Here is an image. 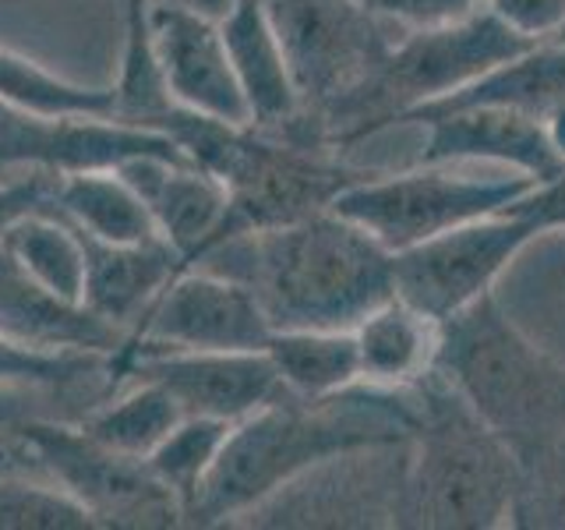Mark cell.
Listing matches in <instances>:
<instances>
[{
    "label": "cell",
    "mask_w": 565,
    "mask_h": 530,
    "mask_svg": "<svg viewBox=\"0 0 565 530\" xmlns=\"http://www.w3.org/2000/svg\"><path fill=\"white\" fill-rule=\"evenodd\" d=\"M78 234L85 244L82 305L106 318V322L131 329L138 315L156 300V294L177 276L181 258H177V252L163 237L138 244H110L88 237L85 230H78Z\"/></svg>",
    "instance_id": "cell-17"
},
{
    "label": "cell",
    "mask_w": 565,
    "mask_h": 530,
    "mask_svg": "<svg viewBox=\"0 0 565 530\" xmlns=\"http://www.w3.org/2000/svg\"><path fill=\"white\" fill-rule=\"evenodd\" d=\"M361 4H367V8H375V0H361Z\"/></svg>",
    "instance_id": "cell-37"
},
{
    "label": "cell",
    "mask_w": 565,
    "mask_h": 530,
    "mask_svg": "<svg viewBox=\"0 0 565 530\" xmlns=\"http://www.w3.org/2000/svg\"><path fill=\"white\" fill-rule=\"evenodd\" d=\"M544 128H547V138H552V146H555V152L565 159V99L555 106L552 114L544 117Z\"/></svg>",
    "instance_id": "cell-35"
},
{
    "label": "cell",
    "mask_w": 565,
    "mask_h": 530,
    "mask_svg": "<svg viewBox=\"0 0 565 530\" xmlns=\"http://www.w3.org/2000/svg\"><path fill=\"white\" fill-rule=\"evenodd\" d=\"M565 226V173L530 188L499 212L396 255V294L431 318H449L494 290V279L530 241Z\"/></svg>",
    "instance_id": "cell-7"
},
{
    "label": "cell",
    "mask_w": 565,
    "mask_h": 530,
    "mask_svg": "<svg viewBox=\"0 0 565 530\" xmlns=\"http://www.w3.org/2000/svg\"><path fill=\"white\" fill-rule=\"evenodd\" d=\"M184 417V406L173 400L170 389L135 379V389H128L124 396L85 411L78 417V428L106 449L146 459Z\"/></svg>",
    "instance_id": "cell-23"
},
{
    "label": "cell",
    "mask_w": 565,
    "mask_h": 530,
    "mask_svg": "<svg viewBox=\"0 0 565 530\" xmlns=\"http://www.w3.org/2000/svg\"><path fill=\"white\" fill-rule=\"evenodd\" d=\"M509 527L562 530L565 527V428L520 464V491Z\"/></svg>",
    "instance_id": "cell-29"
},
{
    "label": "cell",
    "mask_w": 565,
    "mask_h": 530,
    "mask_svg": "<svg viewBox=\"0 0 565 530\" xmlns=\"http://www.w3.org/2000/svg\"><path fill=\"white\" fill-rule=\"evenodd\" d=\"M53 181L57 177L43 170H29L25 177H14V181H0V237L25 216H32V212L53 205Z\"/></svg>",
    "instance_id": "cell-31"
},
{
    "label": "cell",
    "mask_w": 565,
    "mask_h": 530,
    "mask_svg": "<svg viewBox=\"0 0 565 530\" xmlns=\"http://www.w3.org/2000/svg\"><path fill=\"white\" fill-rule=\"evenodd\" d=\"M234 428V421L223 417H202V414H188L177 428L159 442V446L146 456L149 470L163 481L177 502L184 506V523H188V509L199 499V491L205 485V477L216 464V456L223 449V442Z\"/></svg>",
    "instance_id": "cell-27"
},
{
    "label": "cell",
    "mask_w": 565,
    "mask_h": 530,
    "mask_svg": "<svg viewBox=\"0 0 565 530\" xmlns=\"http://www.w3.org/2000/svg\"><path fill=\"white\" fill-rule=\"evenodd\" d=\"M537 188L534 177H467L449 173L446 163H417L406 173H367L350 184L332 209L361 223L388 252H411L456 226L499 212Z\"/></svg>",
    "instance_id": "cell-8"
},
{
    "label": "cell",
    "mask_w": 565,
    "mask_h": 530,
    "mask_svg": "<svg viewBox=\"0 0 565 530\" xmlns=\"http://www.w3.org/2000/svg\"><path fill=\"white\" fill-rule=\"evenodd\" d=\"M170 4H177V8H188V11H199V14H209V18H220L226 14V8H230V0H170Z\"/></svg>",
    "instance_id": "cell-36"
},
{
    "label": "cell",
    "mask_w": 565,
    "mask_h": 530,
    "mask_svg": "<svg viewBox=\"0 0 565 530\" xmlns=\"http://www.w3.org/2000/svg\"><path fill=\"white\" fill-rule=\"evenodd\" d=\"M220 32L244 82L255 124L282 131L300 114V99L287 75V61H282L265 0H230L226 14L220 18Z\"/></svg>",
    "instance_id": "cell-19"
},
{
    "label": "cell",
    "mask_w": 565,
    "mask_h": 530,
    "mask_svg": "<svg viewBox=\"0 0 565 530\" xmlns=\"http://www.w3.org/2000/svg\"><path fill=\"white\" fill-rule=\"evenodd\" d=\"M50 481L93 512L99 527H181L184 506L149 470L146 459L124 456L88 438L78 421L40 417L22 424Z\"/></svg>",
    "instance_id": "cell-9"
},
{
    "label": "cell",
    "mask_w": 565,
    "mask_h": 530,
    "mask_svg": "<svg viewBox=\"0 0 565 530\" xmlns=\"http://www.w3.org/2000/svg\"><path fill=\"white\" fill-rule=\"evenodd\" d=\"M420 424L417 385L385 389L358 382L322 400L279 396L234 421L199 499L188 509L191 527H216L269 502L315 467L353 459L367 449L411 442Z\"/></svg>",
    "instance_id": "cell-1"
},
{
    "label": "cell",
    "mask_w": 565,
    "mask_h": 530,
    "mask_svg": "<svg viewBox=\"0 0 565 530\" xmlns=\"http://www.w3.org/2000/svg\"><path fill=\"white\" fill-rule=\"evenodd\" d=\"M265 353L294 396L322 400L361 382L353 329H276Z\"/></svg>",
    "instance_id": "cell-22"
},
{
    "label": "cell",
    "mask_w": 565,
    "mask_h": 530,
    "mask_svg": "<svg viewBox=\"0 0 565 530\" xmlns=\"http://www.w3.org/2000/svg\"><path fill=\"white\" fill-rule=\"evenodd\" d=\"M194 269L247 283L273 329H358L396 297V252L335 209L226 241Z\"/></svg>",
    "instance_id": "cell-2"
},
{
    "label": "cell",
    "mask_w": 565,
    "mask_h": 530,
    "mask_svg": "<svg viewBox=\"0 0 565 530\" xmlns=\"http://www.w3.org/2000/svg\"><path fill=\"white\" fill-rule=\"evenodd\" d=\"M428 141L417 163H505L516 173L534 177L537 184L565 173V159L547 138L544 117L505 110V106H470L424 124Z\"/></svg>",
    "instance_id": "cell-14"
},
{
    "label": "cell",
    "mask_w": 565,
    "mask_h": 530,
    "mask_svg": "<svg viewBox=\"0 0 565 530\" xmlns=\"http://www.w3.org/2000/svg\"><path fill=\"white\" fill-rule=\"evenodd\" d=\"M0 329L40 347L117 353L128 329L88 311L78 300L53 294L35 279L0 237Z\"/></svg>",
    "instance_id": "cell-16"
},
{
    "label": "cell",
    "mask_w": 565,
    "mask_h": 530,
    "mask_svg": "<svg viewBox=\"0 0 565 530\" xmlns=\"http://www.w3.org/2000/svg\"><path fill=\"white\" fill-rule=\"evenodd\" d=\"M117 170L149 205L159 237L177 252L181 269H194L220 230L226 188L188 156H138Z\"/></svg>",
    "instance_id": "cell-15"
},
{
    "label": "cell",
    "mask_w": 565,
    "mask_h": 530,
    "mask_svg": "<svg viewBox=\"0 0 565 530\" xmlns=\"http://www.w3.org/2000/svg\"><path fill=\"white\" fill-rule=\"evenodd\" d=\"M435 371L520 464L565 428V364L526 340L494 290L441 318Z\"/></svg>",
    "instance_id": "cell-4"
},
{
    "label": "cell",
    "mask_w": 565,
    "mask_h": 530,
    "mask_svg": "<svg viewBox=\"0 0 565 530\" xmlns=\"http://www.w3.org/2000/svg\"><path fill=\"white\" fill-rule=\"evenodd\" d=\"M93 379L110 382V353L40 347L0 329V385L43 389V393L67 396Z\"/></svg>",
    "instance_id": "cell-26"
},
{
    "label": "cell",
    "mask_w": 565,
    "mask_h": 530,
    "mask_svg": "<svg viewBox=\"0 0 565 530\" xmlns=\"http://www.w3.org/2000/svg\"><path fill=\"white\" fill-rule=\"evenodd\" d=\"M488 8V0H375V11L399 29L452 25Z\"/></svg>",
    "instance_id": "cell-30"
},
{
    "label": "cell",
    "mask_w": 565,
    "mask_h": 530,
    "mask_svg": "<svg viewBox=\"0 0 565 530\" xmlns=\"http://www.w3.org/2000/svg\"><path fill=\"white\" fill-rule=\"evenodd\" d=\"M534 46L537 40L509 29L488 8L452 25L403 29L375 82L353 99L347 117L340 120V128L332 135V149L353 146V141L393 128L414 106L449 96L473 78L488 75L491 67L520 57Z\"/></svg>",
    "instance_id": "cell-6"
},
{
    "label": "cell",
    "mask_w": 565,
    "mask_h": 530,
    "mask_svg": "<svg viewBox=\"0 0 565 530\" xmlns=\"http://www.w3.org/2000/svg\"><path fill=\"white\" fill-rule=\"evenodd\" d=\"M53 209L96 241L138 244L159 237L149 205L120 170L61 173L53 181Z\"/></svg>",
    "instance_id": "cell-21"
},
{
    "label": "cell",
    "mask_w": 565,
    "mask_h": 530,
    "mask_svg": "<svg viewBox=\"0 0 565 530\" xmlns=\"http://www.w3.org/2000/svg\"><path fill=\"white\" fill-rule=\"evenodd\" d=\"M273 332L247 283L212 269H181L138 315L124 347L265 350Z\"/></svg>",
    "instance_id": "cell-11"
},
{
    "label": "cell",
    "mask_w": 565,
    "mask_h": 530,
    "mask_svg": "<svg viewBox=\"0 0 565 530\" xmlns=\"http://www.w3.org/2000/svg\"><path fill=\"white\" fill-rule=\"evenodd\" d=\"M441 322L399 294L364 315L353 336L361 353V382L403 389L417 385L435 368Z\"/></svg>",
    "instance_id": "cell-20"
},
{
    "label": "cell",
    "mask_w": 565,
    "mask_h": 530,
    "mask_svg": "<svg viewBox=\"0 0 565 530\" xmlns=\"http://www.w3.org/2000/svg\"><path fill=\"white\" fill-rule=\"evenodd\" d=\"M0 106L40 117H114V85H82L11 46H0Z\"/></svg>",
    "instance_id": "cell-24"
},
{
    "label": "cell",
    "mask_w": 565,
    "mask_h": 530,
    "mask_svg": "<svg viewBox=\"0 0 565 530\" xmlns=\"http://www.w3.org/2000/svg\"><path fill=\"white\" fill-rule=\"evenodd\" d=\"M149 29L159 71L177 106L230 124H255L216 18L177 8L170 0H149Z\"/></svg>",
    "instance_id": "cell-13"
},
{
    "label": "cell",
    "mask_w": 565,
    "mask_h": 530,
    "mask_svg": "<svg viewBox=\"0 0 565 530\" xmlns=\"http://www.w3.org/2000/svg\"><path fill=\"white\" fill-rule=\"evenodd\" d=\"M138 156H184L159 131L131 128L114 117H40L0 106V170L82 173L117 170Z\"/></svg>",
    "instance_id": "cell-12"
},
{
    "label": "cell",
    "mask_w": 565,
    "mask_h": 530,
    "mask_svg": "<svg viewBox=\"0 0 565 530\" xmlns=\"http://www.w3.org/2000/svg\"><path fill=\"white\" fill-rule=\"evenodd\" d=\"M99 527L75 495L50 477H0V530H93Z\"/></svg>",
    "instance_id": "cell-28"
},
{
    "label": "cell",
    "mask_w": 565,
    "mask_h": 530,
    "mask_svg": "<svg viewBox=\"0 0 565 530\" xmlns=\"http://www.w3.org/2000/svg\"><path fill=\"white\" fill-rule=\"evenodd\" d=\"M128 375L170 389L184 414L223 421H241L290 393L265 350L120 347L110 353L106 389H117Z\"/></svg>",
    "instance_id": "cell-10"
},
{
    "label": "cell",
    "mask_w": 565,
    "mask_h": 530,
    "mask_svg": "<svg viewBox=\"0 0 565 530\" xmlns=\"http://www.w3.org/2000/svg\"><path fill=\"white\" fill-rule=\"evenodd\" d=\"M420 424L406 442L393 527L491 530L509 527L520 459L473 406L431 368L417 382Z\"/></svg>",
    "instance_id": "cell-3"
},
{
    "label": "cell",
    "mask_w": 565,
    "mask_h": 530,
    "mask_svg": "<svg viewBox=\"0 0 565 530\" xmlns=\"http://www.w3.org/2000/svg\"><path fill=\"white\" fill-rule=\"evenodd\" d=\"M488 11L537 43L555 40V32L565 29V0H488Z\"/></svg>",
    "instance_id": "cell-32"
},
{
    "label": "cell",
    "mask_w": 565,
    "mask_h": 530,
    "mask_svg": "<svg viewBox=\"0 0 565 530\" xmlns=\"http://www.w3.org/2000/svg\"><path fill=\"white\" fill-rule=\"evenodd\" d=\"M0 477H46L22 424H0Z\"/></svg>",
    "instance_id": "cell-33"
},
{
    "label": "cell",
    "mask_w": 565,
    "mask_h": 530,
    "mask_svg": "<svg viewBox=\"0 0 565 530\" xmlns=\"http://www.w3.org/2000/svg\"><path fill=\"white\" fill-rule=\"evenodd\" d=\"M265 8L300 99V114L279 135L332 149L340 120L399 40L396 22L361 0H265Z\"/></svg>",
    "instance_id": "cell-5"
},
{
    "label": "cell",
    "mask_w": 565,
    "mask_h": 530,
    "mask_svg": "<svg viewBox=\"0 0 565 530\" xmlns=\"http://www.w3.org/2000/svg\"><path fill=\"white\" fill-rule=\"evenodd\" d=\"M562 99H565V43L544 40L534 50L520 53V57L491 67L488 75L473 78L470 85L456 88V93L414 106L396 124H428L435 117L470 110V106H505V110L547 117Z\"/></svg>",
    "instance_id": "cell-18"
},
{
    "label": "cell",
    "mask_w": 565,
    "mask_h": 530,
    "mask_svg": "<svg viewBox=\"0 0 565 530\" xmlns=\"http://www.w3.org/2000/svg\"><path fill=\"white\" fill-rule=\"evenodd\" d=\"M53 400H61V393L0 385V424H25V421H40V417H57ZM57 421H64V417H57Z\"/></svg>",
    "instance_id": "cell-34"
},
{
    "label": "cell",
    "mask_w": 565,
    "mask_h": 530,
    "mask_svg": "<svg viewBox=\"0 0 565 530\" xmlns=\"http://www.w3.org/2000/svg\"><path fill=\"white\" fill-rule=\"evenodd\" d=\"M4 244L18 255L25 269L46 283L53 294L78 300L85 294V244L75 223L64 220L57 209L32 212L4 234Z\"/></svg>",
    "instance_id": "cell-25"
}]
</instances>
